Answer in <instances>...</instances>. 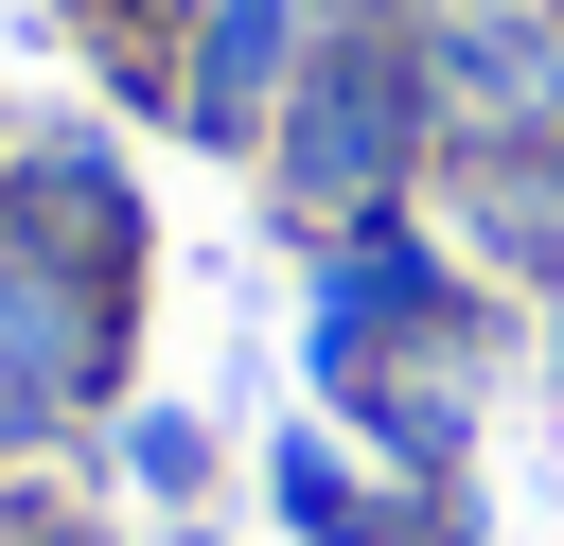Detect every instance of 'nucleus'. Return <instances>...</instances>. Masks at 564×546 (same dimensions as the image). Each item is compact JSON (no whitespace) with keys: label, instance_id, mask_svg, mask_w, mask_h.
Wrapping results in <instances>:
<instances>
[{"label":"nucleus","instance_id":"obj_1","mask_svg":"<svg viewBox=\"0 0 564 546\" xmlns=\"http://www.w3.org/2000/svg\"><path fill=\"white\" fill-rule=\"evenodd\" d=\"M388 159H405V88L388 70H317V106H300V211H370Z\"/></svg>","mask_w":564,"mask_h":546},{"label":"nucleus","instance_id":"obj_3","mask_svg":"<svg viewBox=\"0 0 564 546\" xmlns=\"http://www.w3.org/2000/svg\"><path fill=\"white\" fill-rule=\"evenodd\" d=\"M123 458H141V493H194V476H212V423L159 405V423H123Z\"/></svg>","mask_w":564,"mask_h":546},{"label":"nucleus","instance_id":"obj_4","mask_svg":"<svg viewBox=\"0 0 564 546\" xmlns=\"http://www.w3.org/2000/svg\"><path fill=\"white\" fill-rule=\"evenodd\" d=\"M176 546H212V528H176Z\"/></svg>","mask_w":564,"mask_h":546},{"label":"nucleus","instance_id":"obj_2","mask_svg":"<svg viewBox=\"0 0 564 546\" xmlns=\"http://www.w3.org/2000/svg\"><path fill=\"white\" fill-rule=\"evenodd\" d=\"M282 88V0H212V35H194V123H247Z\"/></svg>","mask_w":564,"mask_h":546}]
</instances>
